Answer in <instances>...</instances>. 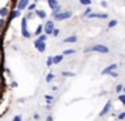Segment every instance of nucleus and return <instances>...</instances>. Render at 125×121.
Returning <instances> with one entry per match:
<instances>
[{
  "label": "nucleus",
  "instance_id": "obj_11",
  "mask_svg": "<svg viewBox=\"0 0 125 121\" xmlns=\"http://www.w3.org/2000/svg\"><path fill=\"white\" fill-rule=\"evenodd\" d=\"M19 16H20V11L14 10V11H11V12L8 13V20H14V19L19 18Z\"/></svg>",
  "mask_w": 125,
  "mask_h": 121
},
{
  "label": "nucleus",
  "instance_id": "obj_3",
  "mask_svg": "<svg viewBox=\"0 0 125 121\" xmlns=\"http://www.w3.org/2000/svg\"><path fill=\"white\" fill-rule=\"evenodd\" d=\"M54 28H55V26H54V22H52V20H47L46 24L43 26V31H44V34H46L47 36L52 34Z\"/></svg>",
  "mask_w": 125,
  "mask_h": 121
},
{
  "label": "nucleus",
  "instance_id": "obj_14",
  "mask_svg": "<svg viewBox=\"0 0 125 121\" xmlns=\"http://www.w3.org/2000/svg\"><path fill=\"white\" fill-rule=\"evenodd\" d=\"M8 13H10V10L7 7H1L0 8V16H1V18H7V16H8Z\"/></svg>",
  "mask_w": 125,
  "mask_h": 121
},
{
  "label": "nucleus",
  "instance_id": "obj_30",
  "mask_svg": "<svg viewBox=\"0 0 125 121\" xmlns=\"http://www.w3.org/2000/svg\"><path fill=\"white\" fill-rule=\"evenodd\" d=\"M117 117H118V120H124V118H125V112H121Z\"/></svg>",
  "mask_w": 125,
  "mask_h": 121
},
{
  "label": "nucleus",
  "instance_id": "obj_22",
  "mask_svg": "<svg viewBox=\"0 0 125 121\" xmlns=\"http://www.w3.org/2000/svg\"><path fill=\"white\" fill-rule=\"evenodd\" d=\"M122 90H124V86H122L121 83H118V85L116 86V90H114V91H116V93H118V94H121Z\"/></svg>",
  "mask_w": 125,
  "mask_h": 121
},
{
  "label": "nucleus",
  "instance_id": "obj_39",
  "mask_svg": "<svg viewBox=\"0 0 125 121\" xmlns=\"http://www.w3.org/2000/svg\"><path fill=\"white\" fill-rule=\"evenodd\" d=\"M38 1H39V0H35V3H38Z\"/></svg>",
  "mask_w": 125,
  "mask_h": 121
},
{
  "label": "nucleus",
  "instance_id": "obj_21",
  "mask_svg": "<svg viewBox=\"0 0 125 121\" xmlns=\"http://www.w3.org/2000/svg\"><path fill=\"white\" fill-rule=\"evenodd\" d=\"M46 39H47V35L46 34H41L36 40H38V42H46Z\"/></svg>",
  "mask_w": 125,
  "mask_h": 121
},
{
  "label": "nucleus",
  "instance_id": "obj_36",
  "mask_svg": "<svg viewBox=\"0 0 125 121\" xmlns=\"http://www.w3.org/2000/svg\"><path fill=\"white\" fill-rule=\"evenodd\" d=\"M46 121H54V118H52V116H47Z\"/></svg>",
  "mask_w": 125,
  "mask_h": 121
},
{
  "label": "nucleus",
  "instance_id": "obj_23",
  "mask_svg": "<svg viewBox=\"0 0 125 121\" xmlns=\"http://www.w3.org/2000/svg\"><path fill=\"white\" fill-rule=\"evenodd\" d=\"M79 3H81L82 5H85V7H89V5L92 4V0H79Z\"/></svg>",
  "mask_w": 125,
  "mask_h": 121
},
{
  "label": "nucleus",
  "instance_id": "obj_12",
  "mask_svg": "<svg viewBox=\"0 0 125 121\" xmlns=\"http://www.w3.org/2000/svg\"><path fill=\"white\" fill-rule=\"evenodd\" d=\"M77 40H78V36H77V35H71V36H69V38H65L63 42L65 43H75Z\"/></svg>",
  "mask_w": 125,
  "mask_h": 121
},
{
  "label": "nucleus",
  "instance_id": "obj_18",
  "mask_svg": "<svg viewBox=\"0 0 125 121\" xmlns=\"http://www.w3.org/2000/svg\"><path fill=\"white\" fill-rule=\"evenodd\" d=\"M54 78H55V75L52 74V73H49V74L46 75V82H49V83H50L52 79H54Z\"/></svg>",
  "mask_w": 125,
  "mask_h": 121
},
{
  "label": "nucleus",
  "instance_id": "obj_10",
  "mask_svg": "<svg viewBox=\"0 0 125 121\" xmlns=\"http://www.w3.org/2000/svg\"><path fill=\"white\" fill-rule=\"evenodd\" d=\"M49 7H50V10H57V8H59L61 7V4H59V1L58 0H49Z\"/></svg>",
  "mask_w": 125,
  "mask_h": 121
},
{
  "label": "nucleus",
  "instance_id": "obj_17",
  "mask_svg": "<svg viewBox=\"0 0 125 121\" xmlns=\"http://www.w3.org/2000/svg\"><path fill=\"white\" fill-rule=\"evenodd\" d=\"M43 32V24H39L38 27H36V31H35V35L36 36H39V35Z\"/></svg>",
  "mask_w": 125,
  "mask_h": 121
},
{
  "label": "nucleus",
  "instance_id": "obj_27",
  "mask_svg": "<svg viewBox=\"0 0 125 121\" xmlns=\"http://www.w3.org/2000/svg\"><path fill=\"white\" fill-rule=\"evenodd\" d=\"M90 12H92V10H90V7H87V8H86V10H85V11H83V12H82V16H85V18H86V16H87V15H89V13H90Z\"/></svg>",
  "mask_w": 125,
  "mask_h": 121
},
{
  "label": "nucleus",
  "instance_id": "obj_16",
  "mask_svg": "<svg viewBox=\"0 0 125 121\" xmlns=\"http://www.w3.org/2000/svg\"><path fill=\"white\" fill-rule=\"evenodd\" d=\"M74 53H75V50H74V48H67V50L63 51L62 55H63V56H65V55H73Z\"/></svg>",
  "mask_w": 125,
  "mask_h": 121
},
{
  "label": "nucleus",
  "instance_id": "obj_5",
  "mask_svg": "<svg viewBox=\"0 0 125 121\" xmlns=\"http://www.w3.org/2000/svg\"><path fill=\"white\" fill-rule=\"evenodd\" d=\"M108 16L109 15H108V13H105V12H97V13L90 12L86 18H89V19H108Z\"/></svg>",
  "mask_w": 125,
  "mask_h": 121
},
{
  "label": "nucleus",
  "instance_id": "obj_35",
  "mask_svg": "<svg viewBox=\"0 0 125 121\" xmlns=\"http://www.w3.org/2000/svg\"><path fill=\"white\" fill-rule=\"evenodd\" d=\"M101 7H104V8H105V7H108V4H106V1H104V0H102V1H101Z\"/></svg>",
  "mask_w": 125,
  "mask_h": 121
},
{
  "label": "nucleus",
  "instance_id": "obj_31",
  "mask_svg": "<svg viewBox=\"0 0 125 121\" xmlns=\"http://www.w3.org/2000/svg\"><path fill=\"white\" fill-rule=\"evenodd\" d=\"M12 121H22V116H20V114L15 116V117H14V120H12Z\"/></svg>",
  "mask_w": 125,
  "mask_h": 121
},
{
  "label": "nucleus",
  "instance_id": "obj_1",
  "mask_svg": "<svg viewBox=\"0 0 125 121\" xmlns=\"http://www.w3.org/2000/svg\"><path fill=\"white\" fill-rule=\"evenodd\" d=\"M85 53H100V54H108L109 53V47H106L105 44H94V46H90V47H86L85 48Z\"/></svg>",
  "mask_w": 125,
  "mask_h": 121
},
{
  "label": "nucleus",
  "instance_id": "obj_4",
  "mask_svg": "<svg viewBox=\"0 0 125 121\" xmlns=\"http://www.w3.org/2000/svg\"><path fill=\"white\" fill-rule=\"evenodd\" d=\"M22 35L24 38H30L31 36L30 31H28V28H27V19L26 18L22 19Z\"/></svg>",
  "mask_w": 125,
  "mask_h": 121
},
{
  "label": "nucleus",
  "instance_id": "obj_2",
  "mask_svg": "<svg viewBox=\"0 0 125 121\" xmlns=\"http://www.w3.org/2000/svg\"><path fill=\"white\" fill-rule=\"evenodd\" d=\"M71 16H73V13L70 12V11H65V12H58V13H55L54 15V19L55 20H59V22H62V20H66V19H70Z\"/></svg>",
  "mask_w": 125,
  "mask_h": 121
},
{
  "label": "nucleus",
  "instance_id": "obj_15",
  "mask_svg": "<svg viewBox=\"0 0 125 121\" xmlns=\"http://www.w3.org/2000/svg\"><path fill=\"white\" fill-rule=\"evenodd\" d=\"M36 15H38L41 19H46L47 13H46V11H44V10H36Z\"/></svg>",
  "mask_w": 125,
  "mask_h": 121
},
{
  "label": "nucleus",
  "instance_id": "obj_7",
  "mask_svg": "<svg viewBox=\"0 0 125 121\" xmlns=\"http://www.w3.org/2000/svg\"><path fill=\"white\" fill-rule=\"evenodd\" d=\"M34 46H35V48L39 53H44V51H46V43L44 42H38V40H35V42H34Z\"/></svg>",
  "mask_w": 125,
  "mask_h": 121
},
{
  "label": "nucleus",
  "instance_id": "obj_19",
  "mask_svg": "<svg viewBox=\"0 0 125 121\" xmlns=\"http://www.w3.org/2000/svg\"><path fill=\"white\" fill-rule=\"evenodd\" d=\"M117 24H118V22H117L116 19H113V20H110V22H109L108 27H109V28H113V27H116Z\"/></svg>",
  "mask_w": 125,
  "mask_h": 121
},
{
  "label": "nucleus",
  "instance_id": "obj_33",
  "mask_svg": "<svg viewBox=\"0 0 125 121\" xmlns=\"http://www.w3.org/2000/svg\"><path fill=\"white\" fill-rule=\"evenodd\" d=\"M4 24H6V20H4L3 18H0V28H1V27H3Z\"/></svg>",
  "mask_w": 125,
  "mask_h": 121
},
{
  "label": "nucleus",
  "instance_id": "obj_13",
  "mask_svg": "<svg viewBox=\"0 0 125 121\" xmlns=\"http://www.w3.org/2000/svg\"><path fill=\"white\" fill-rule=\"evenodd\" d=\"M63 58H65V56H63L62 54H59V55H55V56H52V63H54V65H58V63H61V62L63 61Z\"/></svg>",
  "mask_w": 125,
  "mask_h": 121
},
{
  "label": "nucleus",
  "instance_id": "obj_32",
  "mask_svg": "<svg viewBox=\"0 0 125 121\" xmlns=\"http://www.w3.org/2000/svg\"><path fill=\"white\" fill-rule=\"evenodd\" d=\"M109 74H110L112 77H114V78H117V77H118V73H117V71H112V73H109Z\"/></svg>",
  "mask_w": 125,
  "mask_h": 121
},
{
  "label": "nucleus",
  "instance_id": "obj_26",
  "mask_svg": "<svg viewBox=\"0 0 125 121\" xmlns=\"http://www.w3.org/2000/svg\"><path fill=\"white\" fill-rule=\"evenodd\" d=\"M46 65H47L49 67H51L52 65H54V63H52V56H49V58H47V61H46Z\"/></svg>",
  "mask_w": 125,
  "mask_h": 121
},
{
  "label": "nucleus",
  "instance_id": "obj_9",
  "mask_svg": "<svg viewBox=\"0 0 125 121\" xmlns=\"http://www.w3.org/2000/svg\"><path fill=\"white\" fill-rule=\"evenodd\" d=\"M28 3H30V0H19V1H18V8H16V10L22 12L23 10H26V8H27Z\"/></svg>",
  "mask_w": 125,
  "mask_h": 121
},
{
  "label": "nucleus",
  "instance_id": "obj_34",
  "mask_svg": "<svg viewBox=\"0 0 125 121\" xmlns=\"http://www.w3.org/2000/svg\"><path fill=\"white\" fill-rule=\"evenodd\" d=\"M32 16H34V12H28V13H27V18H26V19L28 20V19H31Z\"/></svg>",
  "mask_w": 125,
  "mask_h": 121
},
{
  "label": "nucleus",
  "instance_id": "obj_20",
  "mask_svg": "<svg viewBox=\"0 0 125 121\" xmlns=\"http://www.w3.org/2000/svg\"><path fill=\"white\" fill-rule=\"evenodd\" d=\"M27 10H28V12H32V11H35V10H36V3H32V4L27 5Z\"/></svg>",
  "mask_w": 125,
  "mask_h": 121
},
{
  "label": "nucleus",
  "instance_id": "obj_8",
  "mask_svg": "<svg viewBox=\"0 0 125 121\" xmlns=\"http://www.w3.org/2000/svg\"><path fill=\"white\" fill-rule=\"evenodd\" d=\"M117 65L116 63H113V65H109L108 67H106V69H104L102 71H101V74L102 75H106V74H109V73H112V71H116V69H117Z\"/></svg>",
  "mask_w": 125,
  "mask_h": 121
},
{
  "label": "nucleus",
  "instance_id": "obj_38",
  "mask_svg": "<svg viewBox=\"0 0 125 121\" xmlns=\"http://www.w3.org/2000/svg\"><path fill=\"white\" fill-rule=\"evenodd\" d=\"M0 91H1V83H0Z\"/></svg>",
  "mask_w": 125,
  "mask_h": 121
},
{
  "label": "nucleus",
  "instance_id": "obj_28",
  "mask_svg": "<svg viewBox=\"0 0 125 121\" xmlns=\"http://www.w3.org/2000/svg\"><path fill=\"white\" fill-rule=\"evenodd\" d=\"M118 101L122 102V104H125V94H120V96H118Z\"/></svg>",
  "mask_w": 125,
  "mask_h": 121
},
{
  "label": "nucleus",
  "instance_id": "obj_37",
  "mask_svg": "<svg viewBox=\"0 0 125 121\" xmlns=\"http://www.w3.org/2000/svg\"><path fill=\"white\" fill-rule=\"evenodd\" d=\"M39 117H41V116H39L38 113H35V114H34V118H35V120H39Z\"/></svg>",
  "mask_w": 125,
  "mask_h": 121
},
{
  "label": "nucleus",
  "instance_id": "obj_24",
  "mask_svg": "<svg viewBox=\"0 0 125 121\" xmlns=\"http://www.w3.org/2000/svg\"><path fill=\"white\" fill-rule=\"evenodd\" d=\"M44 98H46L47 104H51V102L54 101V97H52V96H50V94H46V96H44Z\"/></svg>",
  "mask_w": 125,
  "mask_h": 121
},
{
  "label": "nucleus",
  "instance_id": "obj_29",
  "mask_svg": "<svg viewBox=\"0 0 125 121\" xmlns=\"http://www.w3.org/2000/svg\"><path fill=\"white\" fill-rule=\"evenodd\" d=\"M52 36H58V35H59V30L58 28H54V31H52Z\"/></svg>",
  "mask_w": 125,
  "mask_h": 121
},
{
  "label": "nucleus",
  "instance_id": "obj_25",
  "mask_svg": "<svg viewBox=\"0 0 125 121\" xmlns=\"http://www.w3.org/2000/svg\"><path fill=\"white\" fill-rule=\"evenodd\" d=\"M74 73H71V71H62V77H74Z\"/></svg>",
  "mask_w": 125,
  "mask_h": 121
},
{
  "label": "nucleus",
  "instance_id": "obj_6",
  "mask_svg": "<svg viewBox=\"0 0 125 121\" xmlns=\"http://www.w3.org/2000/svg\"><path fill=\"white\" fill-rule=\"evenodd\" d=\"M110 109H112V101L109 99V101H106V104L104 105L102 110L100 112V114H98V116H100V117H104L106 113H109V110H110Z\"/></svg>",
  "mask_w": 125,
  "mask_h": 121
}]
</instances>
